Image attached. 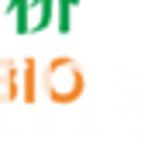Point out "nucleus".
I'll list each match as a JSON object with an SVG mask.
<instances>
[{"mask_svg": "<svg viewBox=\"0 0 148 141\" xmlns=\"http://www.w3.org/2000/svg\"><path fill=\"white\" fill-rule=\"evenodd\" d=\"M48 86H52V97H59V100L76 97V93H79V72H76V66L55 62L52 72H48Z\"/></svg>", "mask_w": 148, "mask_h": 141, "instance_id": "nucleus-1", "label": "nucleus"}]
</instances>
